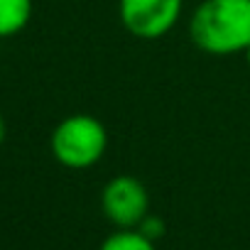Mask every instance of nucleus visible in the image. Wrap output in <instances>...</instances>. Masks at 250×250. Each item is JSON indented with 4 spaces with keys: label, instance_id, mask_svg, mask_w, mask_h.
Masks as SVG:
<instances>
[{
    "label": "nucleus",
    "instance_id": "obj_1",
    "mask_svg": "<svg viewBox=\"0 0 250 250\" xmlns=\"http://www.w3.org/2000/svg\"><path fill=\"white\" fill-rule=\"evenodd\" d=\"M191 42L216 57L250 47V0H201L189 20Z\"/></svg>",
    "mask_w": 250,
    "mask_h": 250
},
{
    "label": "nucleus",
    "instance_id": "obj_2",
    "mask_svg": "<svg viewBox=\"0 0 250 250\" xmlns=\"http://www.w3.org/2000/svg\"><path fill=\"white\" fill-rule=\"evenodd\" d=\"M108 147L105 125L88 113L66 115L49 138L52 157L69 169H88L101 162Z\"/></svg>",
    "mask_w": 250,
    "mask_h": 250
},
{
    "label": "nucleus",
    "instance_id": "obj_3",
    "mask_svg": "<svg viewBox=\"0 0 250 250\" xmlns=\"http://www.w3.org/2000/svg\"><path fill=\"white\" fill-rule=\"evenodd\" d=\"M101 211L118 230L138 228L150 213V194L145 184L130 174H118L105 182L101 191Z\"/></svg>",
    "mask_w": 250,
    "mask_h": 250
},
{
    "label": "nucleus",
    "instance_id": "obj_4",
    "mask_svg": "<svg viewBox=\"0 0 250 250\" xmlns=\"http://www.w3.org/2000/svg\"><path fill=\"white\" fill-rule=\"evenodd\" d=\"M184 0H118L123 27L138 40L165 37L182 18Z\"/></svg>",
    "mask_w": 250,
    "mask_h": 250
},
{
    "label": "nucleus",
    "instance_id": "obj_5",
    "mask_svg": "<svg viewBox=\"0 0 250 250\" xmlns=\"http://www.w3.org/2000/svg\"><path fill=\"white\" fill-rule=\"evenodd\" d=\"M32 0H0V40L22 32L32 20Z\"/></svg>",
    "mask_w": 250,
    "mask_h": 250
},
{
    "label": "nucleus",
    "instance_id": "obj_6",
    "mask_svg": "<svg viewBox=\"0 0 250 250\" xmlns=\"http://www.w3.org/2000/svg\"><path fill=\"white\" fill-rule=\"evenodd\" d=\"M98 250H157V243L147 240L140 230L130 228V230H113Z\"/></svg>",
    "mask_w": 250,
    "mask_h": 250
},
{
    "label": "nucleus",
    "instance_id": "obj_7",
    "mask_svg": "<svg viewBox=\"0 0 250 250\" xmlns=\"http://www.w3.org/2000/svg\"><path fill=\"white\" fill-rule=\"evenodd\" d=\"M135 230H140L147 240H152V243H157L165 233H167V226H165V221L160 218V216H155V213H147L143 221H140V226L135 228Z\"/></svg>",
    "mask_w": 250,
    "mask_h": 250
},
{
    "label": "nucleus",
    "instance_id": "obj_8",
    "mask_svg": "<svg viewBox=\"0 0 250 250\" xmlns=\"http://www.w3.org/2000/svg\"><path fill=\"white\" fill-rule=\"evenodd\" d=\"M5 135H8V125H5V118H3V113H0V145L5 143Z\"/></svg>",
    "mask_w": 250,
    "mask_h": 250
},
{
    "label": "nucleus",
    "instance_id": "obj_9",
    "mask_svg": "<svg viewBox=\"0 0 250 250\" xmlns=\"http://www.w3.org/2000/svg\"><path fill=\"white\" fill-rule=\"evenodd\" d=\"M245 62H248V66H250V47L245 49Z\"/></svg>",
    "mask_w": 250,
    "mask_h": 250
}]
</instances>
